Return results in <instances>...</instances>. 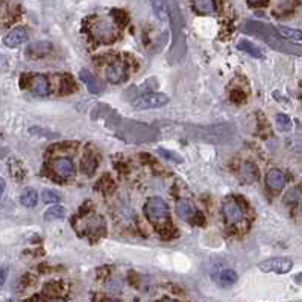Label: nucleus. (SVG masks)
Listing matches in <instances>:
<instances>
[{
	"mask_svg": "<svg viewBox=\"0 0 302 302\" xmlns=\"http://www.w3.org/2000/svg\"><path fill=\"white\" fill-rule=\"evenodd\" d=\"M144 214L152 223L163 225L167 220V214H169L167 204L164 202V199H161L158 196L149 198L144 205Z\"/></svg>",
	"mask_w": 302,
	"mask_h": 302,
	"instance_id": "f257e3e1",
	"label": "nucleus"
},
{
	"mask_svg": "<svg viewBox=\"0 0 302 302\" xmlns=\"http://www.w3.org/2000/svg\"><path fill=\"white\" fill-rule=\"evenodd\" d=\"M105 76L111 84H120L126 79V65L123 62H112L106 67Z\"/></svg>",
	"mask_w": 302,
	"mask_h": 302,
	"instance_id": "0eeeda50",
	"label": "nucleus"
},
{
	"mask_svg": "<svg viewBox=\"0 0 302 302\" xmlns=\"http://www.w3.org/2000/svg\"><path fill=\"white\" fill-rule=\"evenodd\" d=\"M29 87H30V91H32L35 96H46V94L49 93V81H47V78H44V76H41V74L33 76V78L30 79Z\"/></svg>",
	"mask_w": 302,
	"mask_h": 302,
	"instance_id": "9d476101",
	"label": "nucleus"
},
{
	"mask_svg": "<svg viewBox=\"0 0 302 302\" xmlns=\"http://www.w3.org/2000/svg\"><path fill=\"white\" fill-rule=\"evenodd\" d=\"M222 211H223V216H225V219L230 225H239L243 220V211L239 207V204L234 202V201L225 202Z\"/></svg>",
	"mask_w": 302,
	"mask_h": 302,
	"instance_id": "423d86ee",
	"label": "nucleus"
},
{
	"mask_svg": "<svg viewBox=\"0 0 302 302\" xmlns=\"http://www.w3.org/2000/svg\"><path fill=\"white\" fill-rule=\"evenodd\" d=\"M284 182H286V178H284V173L278 169H272L268 172L266 175V184L269 188L272 190H281L284 187Z\"/></svg>",
	"mask_w": 302,
	"mask_h": 302,
	"instance_id": "1a4fd4ad",
	"label": "nucleus"
},
{
	"mask_svg": "<svg viewBox=\"0 0 302 302\" xmlns=\"http://www.w3.org/2000/svg\"><path fill=\"white\" fill-rule=\"evenodd\" d=\"M260 271L263 272H275V274H287L292 268H293V263L292 260L289 258H271V260H266V261H261L258 265Z\"/></svg>",
	"mask_w": 302,
	"mask_h": 302,
	"instance_id": "7ed1b4c3",
	"label": "nucleus"
},
{
	"mask_svg": "<svg viewBox=\"0 0 302 302\" xmlns=\"http://www.w3.org/2000/svg\"><path fill=\"white\" fill-rule=\"evenodd\" d=\"M79 78L82 79V82L87 85V88H88V91L90 93H93V94H99L102 90H103V87H102V84L90 73V71H87V70H81L79 71Z\"/></svg>",
	"mask_w": 302,
	"mask_h": 302,
	"instance_id": "9b49d317",
	"label": "nucleus"
},
{
	"mask_svg": "<svg viewBox=\"0 0 302 302\" xmlns=\"http://www.w3.org/2000/svg\"><path fill=\"white\" fill-rule=\"evenodd\" d=\"M242 178H243V181H246V182L254 181V179L257 178L255 167H254L252 164H249V163L243 164V167H242Z\"/></svg>",
	"mask_w": 302,
	"mask_h": 302,
	"instance_id": "aec40b11",
	"label": "nucleus"
},
{
	"mask_svg": "<svg viewBox=\"0 0 302 302\" xmlns=\"http://www.w3.org/2000/svg\"><path fill=\"white\" fill-rule=\"evenodd\" d=\"M239 49L240 50H243V52H246V53H249L251 56H254V58H265V55H263V52L255 46V44H252L251 41H248V40H240L239 41Z\"/></svg>",
	"mask_w": 302,
	"mask_h": 302,
	"instance_id": "2eb2a0df",
	"label": "nucleus"
},
{
	"mask_svg": "<svg viewBox=\"0 0 302 302\" xmlns=\"http://www.w3.org/2000/svg\"><path fill=\"white\" fill-rule=\"evenodd\" d=\"M301 211H302V204H301Z\"/></svg>",
	"mask_w": 302,
	"mask_h": 302,
	"instance_id": "c85d7f7f",
	"label": "nucleus"
},
{
	"mask_svg": "<svg viewBox=\"0 0 302 302\" xmlns=\"http://www.w3.org/2000/svg\"><path fill=\"white\" fill-rule=\"evenodd\" d=\"M5 188H6V184H5V181L0 178V198H2L3 193H5Z\"/></svg>",
	"mask_w": 302,
	"mask_h": 302,
	"instance_id": "393cba45",
	"label": "nucleus"
},
{
	"mask_svg": "<svg viewBox=\"0 0 302 302\" xmlns=\"http://www.w3.org/2000/svg\"><path fill=\"white\" fill-rule=\"evenodd\" d=\"M38 202V192L32 187H26L20 195V204L26 208L35 207Z\"/></svg>",
	"mask_w": 302,
	"mask_h": 302,
	"instance_id": "f8f14e48",
	"label": "nucleus"
},
{
	"mask_svg": "<svg viewBox=\"0 0 302 302\" xmlns=\"http://www.w3.org/2000/svg\"><path fill=\"white\" fill-rule=\"evenodd\" d=\"M176 214H178L181 219H190V217L193 216V208H192V205H190L187 201L179 199V201L176 202Z\"/></svg>",
	"mask_w": 302,
	"mask_h": 302,
	"instance_id": "dca6fc26",
	"label": "nucleus"
},
{
	"mask_svg": "<svg viewBox=\"0 0 302 302\" xmlns=\"http://www.w3.org/2000/svg\"><path fill=\"white\" fill-rule=\"evenodd\" d=\"M277 126L280 131H290L292 129V120L286 114H277Z\"/></svg>",
	"mask_w": 302,
	"mask_h": 302,
	"instance_id": "412c9836",
	"label": "nucleus"
},
{
	"mask_svg": "<svg viewBox=\"0 0 302 302\" xmlns=\"http://www.w3.org/2000/svg\"><path fill=\"white\" fill-rule=\"evenodd\" d=\"M49 302H65V301H62V299H50Z\"/></svg>",
	"mask_w": 302,
	"mask_h": 302,
	"instance_id": "a878e982",
	"label": "nucleus"
},
{
	"mask_svg": "<svg viewBox=\"0 0 302 302\" xmlns=\"http://www.w3.org/2000/svg\"><path fill=\"white\" fill-rule=\"evenodd\" d=\"M169 96L164 93H144L140 97H137L134 100V108L138 111L143 109H155V108H161L166 103H169Z\"/></svg>",
	"mask_w": 302,
	"mask_h": 302,
	"instance_id": "f03ea898",
	"label": "nucleus"
},
{
	"mask_svg": "<svg viewBox=\"0 0 302 302\" xmlns=\"http://www.w3.org/2000/svg\"><path fill=\"white\" fill-rule=\"evenodd\" d=\"M41 199H43V202H44V204H56V202H59L61 196H59L55 190H49V188H46V190H43Z\"/></svg>",
	"mask_w": 302,
	"mask_h": 302,
	"instance_id": "4be33fe9",
	"label": "nucleus"
},
{
	"mask_svg": "<svg viewBox=\"0 0 302 302\" xmlns=\"http://www.w3.org/2000/svg\"><path fill=\"white\" fill-rule=\"evenodd\" d=\"M216 280L220 287H231L237 283V272L233 269H225L217 275Z\"/></svg>",
	"mask_w": 302,
	"mask_h": 302,
	"instance_id": "ddd939ff",
	"label": "nucleus"
},
{
	"mask_svg": "<svg viewBox=\"0 0 302 302\" xmlns=\"http://www.w3.org/2000/svg\"><path fill=\"white\" fill-rule=\"evenodd\" d=\"M249 6H255V8H261V6H268V2H248Z\"/></svg>",
	"mask_w": 302,
	"mask_h": 302,
	"instance_id": "b1692460",
	"label": "nucleus"
},
{
	"mask_svg": "<svg viewBox=\"0 0 302 302\" xmlns=\"http://www.w3.org/2000/svg\"><path fill=\"white\" fill-rule=\"evenodd\" d=\"M103 302H116V301H111V299H108V301H103Z\"/></svg>",
	"mask_w": 302,
	"mask_h": 302,
	"instance_id": "cd10ccee",
	"label": "nucleus"
},
{
	"mask_svg": "<svg viewBox=\"0 0 302 302\" xmlns=\"http://www.w3.org/2000/svg\"><path fill=\"white\" fill-rule=\"evenodd\" d=\"M27 30H26V27H23V26H15V27H12L5 36H3V44L6 46V47H11V49H14V47H18L20 44H23V43H26L27 41Z\"/></svg>",
	"mask_w": 302,
	"mask_h": 302,
	"instance_id": "20e7f679",
	"label": "nucleus"
},
{
	"mask_svg": "<svg viewBox=\"0 0 302 302\" xmlns=\"http://www.w3.org/2000/svg\"><path fill=\"white\" fill-rule=\"evenodd\" d=\"M93 35L96 36V40L102 41V43H109L116 38L114 33V27L109 21L106 20H99L94 26H93Z\"/></svg>",
	"mask_w": 302,
	"mask_h": 302,
	"instance_id": "39448f33",
	"label": "nucleus"
},
{
	"mask_svg": "<svg viewBox=\"0 0 302 302\" xmlns=\"http://www.w3.org/2000/svg\"><path fill=\"white\" fill-rule=\"evenodd\" d=\"M52 169L53 172L59 176V178H70L73 175V163L70 158L67 157H59V158H55L53 163H52Z\"/></svg>",
	"mask_w": 302,
	"mask_h": 302,
	"instance_id": "6e6552de",
	"label": "nucleus"
},
{
	"mask_svg": "<svg viewBox=\"0 0 302 302\" xmlns=\"http://www.w3.org/2000/svg\"><path fill=\"white\" fill-rule=\"evenodd\" d=\"M278 32L281 36L293 41V43H299L302 44V30L298 29H292V27H286V26H278Z\"/></svg>",
	"mask_w": 302,
	"mask_h": 302,
	"instance_id": "4468645a",
	"label": "nucleus"
},
{
	"mask_svg": "<svg viewBox=\"0 0 302 302\" xmlns=\"http://www.w3.org/2000/svg\"><path fill=\"white\" fill-rule=\"evenodd\" d=\"M163 302H178V301H173V299H164Z\"/></svg>",
	"mask_w": 302,
	"mask_h": 302,
	"instance_id": "bb28decb",
	"label": "nucleus"
},
{
	"mask_svg": "<svg viewBox=\"0 0 302 302\" xmlns=\"http://www.w3.org/2000/svg\"><path fill=\"white\" fill-rule=\"evenodd\" d=\"M6 277H8V266H2V268H0V287L5 284Z\"/></svg>",
	"mask_w": 302,
	"mask_h": 302,
	"instance_id": "5701e85b",
	"label": "nucleus"
},
{
	"mask_svg": "<svg viewBox=\"0 0 302 302\" xmlns=\"http://www.w3.org/2000/svg\"><path fill=\"white\" fill-rule=\"evenodd\" d=\"M96 170V158L93 155H87L82 160V172L85 175H91Z\"/></svg>",
	"mask_w": 302,
	"mask_h": 302,
	"instance_id": "6ab92c4d",
	"label": "nucleus"
},
{
	"mask_svg": "<svg viewBox=\"0 0 302 302\" xmlns=\"http://www.w3.org/2000/svg\"><path fill=\"white\" fill-rule=\"evenodd\" d=\"M193 6L198 12H202V14L214 12V2L211 0H198V2H193Z\"/></svg>",
	"mask_w": 302,
	"mask_h": 302,
	"instance_id": "a211bd4d",
	"label": "nucleus"
},
{
	"mask_svg": "<svg viewBox=\"0 0 302 302\" xmlns=\"http://www.w3.org/2000/svg\"><path fill=\"white\" fill-rule=\"evenodd\" d=\"M65 216V210L61 205H53L50 207L46 213H44V219L46 220H59Z\"/></svg>",
	"mask_w": 302,
	"mask_h": 302,
	"instance_id": "f3484780",
	"label": "nucleus"
}]
</instances>
